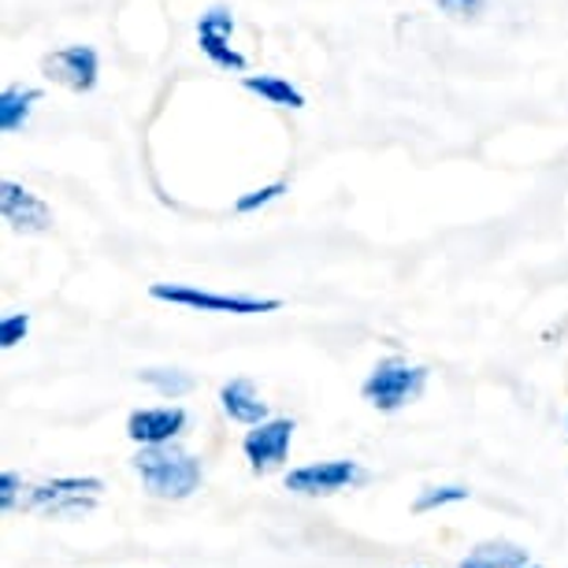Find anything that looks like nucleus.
I'll use <instances>...</instances> for the list:
<instances>
[{
	"mask_svg": "<svg viewBox=\"0 0 568 568\" xmlns=\"http://www.w3.org/2000/svg\"><path fill=\"white\" fill-rule=\"evenodd\" d=\"M131 468H134V476L142 479L145 495L156 501H186L205 484V465H201V457L182 449L179 443L138 446Z\"/></svg>",
	"mask_w": 568,
	"mask_h": 568,
	"instance_id": "obj_1",
	"label": "nucleus"
},
{
	"mask_svg": "<svg viewBox=\"0 0 568 568\" xmlns=\"http://www.w3.org/2000/svg\"><path fill=\"white\" fill-rule=\"evenodd\" d=\"M242 85L267 104H278V109H305V93L286 79H278V74H245Z\"/></svg>",
	"mask_w": 568,
	"mask_h": 568,
	"instance_id": "obj_12",
	"label": "nucleus"
},
{
	"mask_svg": "<svg viewBox=\"0 0 568 568\" xmlns=\"http://www.w3.org/2000/svg\"><path fill=\"white\" fill-rule=\"evenodd\" d=\"M471 490L465 484H438V487H424L420 495L413 498V513L416 517H427V513H438V509H449V506H460L468 501Z\"/></svg>",
	"mask_w": 568,
	"mask_h": 568,
	"instance_id": "obj_15",
	"label": "nucleus"
},
{
	"mask_svg": "<svg viewBox=\"0 0 568 568\" xmlns=\"http://www.w3.org/2000/svg\"><path fill=\"white\" fill-rule=\"evenodd\" d=\"M416 568H420V565H416Z\"/></svg>",
	"mask_w": 568,
	"mask_h": 568,
	"instance_id": "obj_24",
	"label": "nucleus"
},
{
	"mask_svg": "<svg viewBox=\"0 0 568 568\" xmlns=\"http://www.w3.org/2000/svg\"><path fill=\"white\" fill-rule=\"evenodd\" d=\"M438 8H443V12H449V16H476L479 8H484V0H438Z\"/></svg>",
	"mask_w": 568,
	"mask_h": 568,
	"instance_id": "obj_21",
	"label": "nucleus"
},
{
	"mask_svg": "<svg viewBox=\"0 0 568 568\" xmlns=\"http://www.w3.org/2000/svg\"><path fill=\"white\" fill-rule=\"evenodd\" d=\"M197 30H209V34H234V16L227 8H212V12L201 16Z\"/></svg>",
	"mask_w": 568,
	"mask_h": 568,
	"instance_id": "obj_20",
	"label": "nucleus"
},
{
	"mask_svg": "<svg viewBox=\"0 0 568 568\" xmlns=\"http://www.w3.org/2000/svg\"><path fill=\"white\" fill-rule=\"evenodd\" d=\"M524 561H528V550H524L520 542L487 539V542L471 546V550L457 561V568H517Z\"/></svg>",
	"mask_w": 568,
	"mask_h": 568,
	"instance_id": "obj_11",
	"label": "nucleus"
},
{
	"mask_svg": "<svg viewBox=\"0 0 568 568\" xmlns=\"http://www.w3.org/2000/svg\"><path fill=\"white\" fill-rule=\"evenodd\" d=\"M368 479V468L361 460L349 457H331V460H308L302 468H291L283 479V487L297 498H331L342 490H353Z\"/></svg>",
	"mask_w": 568,
	"mask_h": 568,
	"instance_id": "obj_3",
	"label": "nucleus"
},
{
	"mask_svg": "<svg viewBox=\"0 0 568 568\" xmlns=\"http://www.w3.org/2000/svg\"><path fill=\"white\" fill-rule=\"evenodd\" d=\"M283 194H286V182H272V186H261V190H253V194L234 201V212H256V209L272 205V201H278Z\"/></svg>",
	"mask_w": 568,
	"mask_h": 568,
	"instance_id": "obj_19",
	"label": "nucleus"
},
{
	"mask_svg": "<svg viewBox=\"0 0 568 568\" xmlns=\"http://www.w3.org/2000/svg\"><path fill=\"white\" fill-rule=\"evenodd\" d=\"M138 383H145L149 390H156L160 398H168V402L186 398V394L197 387L194 375L182 372V368H142L138 372Z\"/></svg>",
	"mask_w": 568,
	"mask_h": 568,
	"instance_id": "obj_13",
	"label": "nucleus"
},
{
	"mask_svg": "<svg viewBox=\"0 0 568 568\" xmlns=\"http://www.w3.org/2000/svg\"><path fill=\"white\" fill-rule=\"evenodd\" d=\"M294 416H267L264 424L250 427L242 435V454L250 460V471L256 476H267V471L283 468L286 457H291V443H294Z\"/></svg>",
	"mask_w": 568,
	"mask_h": 568,
	"instance_id": "obj_5",
	"label": "nucleus"
},
{
	"mask_svg": "<svg viewBox=\"0 0 568 568\" xmlns=\"http://www.w3.org/2000/svg\"><path fill=\"white\" fill-rule=\"evenodd\" d=\"M197 34H201V52H205L216 68L245 71V57L239 49H231V34H209V30H197Z\"/></svg>",
	"mask_w": 568,
	"mask_h": 568,
	"instance_id": "obj_16",
	"label": "nucleus"
},
{
	"mask_svg": "<svg viewBox=\"0 0 568 568\" xmlns=\"http://www.w3.org/2000/svg\"><path fill=\"white\" fill-rule=\"evenodd\" d=\"M27 335H30V313H4V320H0V346L16 349Z\"/></svg>",
	"mask_w": 568,
	"mask_h": 568,
	"instance_id": "obj_18",
	"label": "nucleus"
},
{
	"mask_svg": "<svg viewBox=\"0 0 568 568\" xmlns=\"http://www.w3.org/2000/svg\"><path fill=\"white\" fill-rule=\"evenodd\" d=\"M517 568H542L539 561H531V557H528V561H524V565H517Z\"/></svg>",
	"mask_w": 568,
	"mask_h": 568,
	"instance_id": "obj_22",
	"label": "nucleus"
},
{
	"mask_svg": "<svg viewBox=\"0 0 568 568\" xmlns=\"http://www.w3.org/2000/svg\"><path fill=\"white\" fill-rule=\"evenodd\" d=\"M0 212H4L8 227L23 234H41L52 227V212L41 197L23 190L19 182H0Z\"/></svg>",
	"mask_w": 568,
	"mask_h": 568,
	"instance_id": "obj_9",
	"label": "nucleus"
},
{
	"mask_svg": "<svg viewBox=\"0 0 568 568\" xmlns=\"http://www.w3.org/2000/svg\"><path fill=\"white\" fill-rule=\"evenodd\" d=\"M23 495H27V484L19 471H0V509L4 513H16L19 506H23Z\"/></svg>",
	"mask_w": 568,
	"mask_h": 568,
	"instance_id": "obj_17",
	"label": "nucleus"
},
{
	"mask_svg": "<svg viewBox=\"0 0 568 568\" xmlns=\"http://www.w3.org/2000/svg\"><path fill=\"white\" fill-rule=\"evenodd\" d=\"M427 387L424 364H409L405 357H383L361 383V398L379 413H402Z\"/></svg>",
	"mask_w": 568,
	"mask_h": 568,
	"instance_id": "obj_2",
	"label": "nucleus"
},
{
	"mask_svg": "<svg viewBox=\"0 0 568 568\" xmlns=\"http://www.w3.org/2000/svg\"><path fill=\"white\" fill-rule=\"evenodd\" d=\"M186 424H190V413L182 409V405H149V409H134L126 416V438H131L134 446L179 443Z\"/></svg>",
	"mask_w": 568,
	"mask_h": 568,
	"instance_id": "obj_6",
	"label": "nucleus"
},
{
	"mask_svg": "<svg viewBox=\"0 0 568 568\" xmlns=\"http://www.w3.org/2000/svg\"><path fill=\"white\" fill-rule=\"evenodd\" d=\"M104 490V479L98 476H52V479H41V484L27 487L23 495V506L19 513H41L49 517L60 501H68L71 495H101Z\"/></svg>",
	"mask_w": 568,
	"mask_h": 568,
	"instance_id": "obj_8",
	"label": "nucleus"
},
{
	"mask_svg": "<svg viewBox=\"0 0 568 568\" xmlns=\"http://www.w3.org/2000/svg\"><path fill=\"white\" fill-rule=\"evenodd\" d=\"M41 71H45V79L68 85L74 93H90L93 85H98L101 60H98V49H90V45H63L41 60Z\"/></svg>",
	"mask_w": 568,
	"mask_h": 568,
	"instance_id": "obj_7",
	"label": "nucleus"
},
{
	"mask_svg": "<svg viewBox=\"0 0 568 568\" xmlns=\"http://www.w3.org/2000/svg\"><path fill=\"white\" fill-rule=\"evenodd\" d=\"M220 409H223L227 420L242 424V427H256V424H264L267 416H272V405L261 398L256 383L245 379V375H239V379H231V383H223V387H220Z\"/></svg>",
	"mask_w": 568,
	"mask_h": 568,
	"instance_id": "obj_10",
	"label": "nucleus"
},
{
	"mask_svg": "<svg viewBox=\"0 0 568 568\" xmlns=\"http://www.w3.org/2000/svg\"><path fill=\"white\" fill-rule=\"evenodd\" d=\"M565 424H568V413H565Z\"/></svg>",
	"mask_w": 568,
	"mask_h": 568,
	"instance_id": "obj_23",
	"label": "nucleus"
},
{
	"mask_svg": "<svg viewBox=\"0 0 568 568\" xmlns=\"http://www.w3.org/2000/svg\"><path fill=\"white\" fill-rule=\"evenodd\" d=\"M149 294L156 302L182 305V308H197V313H231V316H256V313H275L278 302L275 297H245V294H212L197 291V286H182V283H153Z\"/></svg>",
	"mask_w": 568,
	"mask_h": 568,
	"instance_id": "obj_4",
	"label": "nucleus"
},
{
	"mask_svg": "<svg viewBox=\"0 0 568 568\" xmlns=\"http://www.w3.org/2000/svg\"><path fill=\"white\" fill-rule=\"evenodd\" d=\"M41 101V90H12L8 85L4 93H0V126H4V134H16L23 131V123L30 120V109Z\"/></svg>",
	"mask_w": 568,
	"mask_h": 568,
	"instance_id": "obj_14",
	"label": "nucleus"
}]
</instances>
